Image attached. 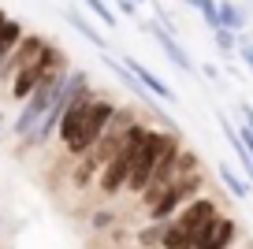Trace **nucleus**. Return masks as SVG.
Segmentation results:
<instances>
[{"label":"nucleus","instance_id":"7ed1b4c3","mask_svg":"<svg viewBox=\"0 0 253 249\" xmlns=\"http://www.w3.org/2000/svg\"><path fill=\"white\" fill-rule=\"evenodd\" d=\"M116 108H119V104L112 101V97H101V93H97V101L89 104L86 123H82V134L71 141V145H67V153H71V156H86L89 149L101 141V134L108 130V123H112V116H116Z\"/></svg>","mask_w":253,"mask_h":249},{"label":"nucleus","instance_id":"0eeeda50","mask_svg":"<svg viewBox=\"0 0 253 249\" xmlns=\"http://www.w3.org/2000/svg\"><path fill=\"white\" fill-rule=\"evenodd\" d=\"M93 101H97V93L89 89V93H82L79 101L71 104V108L63 112V119H60V130H56V134H60V141H63V149H67V145H71V141L82 134V123H86V116H89V104H93Z\"/></svg>","mask_w":253,"mask_h":249},{"label":"nucleus","instance_id":"393cba45","mask_svg":"<svg viewBox=\"0 0 253 249\" xmlns=\"http://www.w3.org/2000/svg\"><path fill=\"white\" fill-rule=\"evenodd\" d=\"M0 130H4V116H0Z\"/></svg>","mask_w":253,"mask_h":249},{"label":"nucleus","instance_id":"4468645a","mask_svg":"<svg viewBox=\"0 0 253 249\" xmlns=\"http://www.w3.org/2000/svg\"><path fill=\"white\" fill-rule=\"evenodd\" d=\"M82 4H86V8H89V15H97L104 26H116V23H119V15L108 8V0H82Z\"/></svg>","mask_w":253,"mask_h":249},{"label":"nucleus","instance_id":"f03ea898","mask_svg":"<svg viewBox=\"0 0 253 249\" xmlns=\"http://www.w3.org/2000/svg\"><path fill=\"white\" fill-rule=\"evenodd\" d=\"M63 75H67V71H56V75H48L45 82H41V86H38V89L30 93V101L23 104L19 119L11 123V134H15L19 141L34 138V134H38V126L45 123L48 108H52V97H56V89H60V82H63Z\"/></svg>","mask_w":253,"mask_h":249},{"label":"nucleus","instance_id":"f3484780","mask_svg":"<svg viewBox=\"0 0 253 249\" xmlns=\"http://www.w3.org/2000/svg\"><path fill=\"white\" fill-rule=\"evenodd\" d=\"M238 56H242L246 71H250V75H253V41H242V45H238Z\"/></svg>","mask_w":253,"mask_h":249},{"label":"nucleus","instance_id":"2eb2a0df","mask_svg":"<svg viewBox=\"0 0 253 249\" xmlns=\"http://www.w3.org/2000/svg\"><path fill=\"white\" fill-rule=\"evenodd\" d=\"M212 41H216V48H220V56H231L238 48V34H231V30H212Z\"/></svg>","mask_w":253,"mask_h":249},{"label":"nucleus","instance_id":"20e7f679","mask_svg":"<svg viewBox=\"0 0 253 249\" xmlns=\"http://www.w3.org/2000/svg\"><path fill=\"white\" fill-rule=\"evenodd\" d=\"M201 186H205V175H201V171H194V175H186V179L171 182V186L164 190V197L149 208V219H175L190 201H194V197H201Z\"/></svg>","mask_w":253,"mask_h":249},{"label":"nucleus","instance_id":"dca6fc26","mask_svg":"<svg viewBox=\"0 0 253 249\" xmlns=\"http://www.w3.org/2000/svg\"><path fill=\"white\" fill-rule=\"evenodd\" d=\"M89 223H93V231H108V227L116 223V212H112V208H101V212H93V219H89Z\"/></svg>","mask_w":253,"mask_h":249},{"label":"nucleus","instance_id":"423d86ee","mask_svg":"<svg viewBox=\"0 0 253 249\" xmlns=\"http://www.w3.org/2000/svg\"><path fill=\"white\" fill-rule=\"evenodd\" d=\"M119 63H123V67L130 71V75H134L138 82H142V86H145V93H149V97H157V101H175V89L168 86V82L157 75V71H149V67H145V63L138 60V56L123 52V56H119Z\"/></svg>","mask_w":253,"mask_h":249},{"label":"nucleus","instance_id":"1a4fd4ad","mask_svg":"<svg viewBox=\"0 0 253 249\" xmlns=\"http://www.w3.org/2000/svg\"><path fill=\"white\" fill-rule=\"evenodd\" d=\"M216 19H220L223 30L238 34L250 26V8L246 4H235V0H216Z\"/></svg>","mask_w":253,"mask_h":249},{"label":"nucleus","instance_id":"6ab92c4d","mask_svg":"<svg viewBox=\"0 0 253 249\" xmlns=\"http://www.w3.org/2000/svg\"><path fill=\"white\" fill-rule=\"evenodd\" d=\"M238 119H242V123H246V126L253 130V104H246V101L238 104Z\"/></svg>","mask_w":253,"mask_h":249},{"label":"nucleus","instance_id":"bb28decb","mask_svg":"<svg viewBox=\"0 0 253 249\" xmlns=\"http://www.w3.org/2000/svg\"><path fill=\"white\" fill-rule=\"evenodd\" d=\"M246 4H253V0H246Z\"/></svg>","mask_w":253,"mask_h":249},{"label":"nucleus","instance_id":"39448f33","mask_svg":"<svg viewBox=\"0 0 253 249\" xmlns=\"http://www.w3.org/2000/svg\"><path fill=\"white\" fill-rule=\"evenodd\" d=\"M45 45H48V41L41 38V34H26V38L19 41V48H15V52H11L4 63H0V82H8V78H15L23 67L38 63V60H41V52H45Z\"/></svg>","mask_w":253,"mask_h":249},{"label":"nucleus","instance_id":"a211bd4d","mask_svg":"<svg viewBox=\"0 0 253 249\" xmlns=\"http://www.w3.org/2000/svg\"><path fill=\"white\" fill-rule=\"evenodd\" d=\"M182 4H186L190 11H201V15H205L209 8H216V0H182Z\"/></svg>","mask_w":253,"mask_h":249},{"label":"nucleus","instance_id":"9d476101","mask_svg":"<svg viewBox=\"0 0 253 249\" xmlns=\"http://www.w3.org/2000/svg\"><path fill=\"white\" fill-rule=\"evenodd\" d=\"M63 15H67V26H71V30H79L82 38L89 41V45H97V52H104V48H108L104 34H101V30H97V26H93V23L86 19V11H79V8H67Z\"/></svg>","mask_w":253,"mask_h":249},{"label":"nucleus","instance_id":"6e6552de","mask_svg":"<svg viewBox=\"0 0 253 249\" xmlns=\"http://www.w3.org/2000/svg\"><path fill=\"white\" fill-rule=\"evenodd\" d=\"M149 34L157 38V45H160V52L171 60V67L175 71H182V75H194V60H190V52L175 41V34L171 30H164L160 23H149Z\"/></svg>","mask_w":253,"mask_h":249},{"label":"nucleus","instance_id":"412c9836","mask_svg":"<svg viewBox=\"0 0 253 249\" xmlns=\"http://www.w3.org/2000/svg\"><path fill=\"white\" fill-rule=\"evenodd\" d=\"M116 11H123V15H134L138 4H134V0H116Z\"/></svg>","mask_w":253,"mask_h":249},{"label":"nucleus","instance_id":"f257e3e1","mask_svg":"<svg viewBox=\"0 0 253 249\" xmlns=\"http://www.w3.org/2000/svg\"><path fill=\"white\" fill-rule=\"evenodd\" d=\"M149 130H153V126L138 119V123L126 130V141L116 149V156L101 167V175H97V190H101L104 197H116L119 190H126L130 167H134V156H138V149H142V141H145V134H149Z\"/></svg>","mask_w":253,"mask_h":249},{"label":"nucleus","instance_id":"b1692460","mask_svg":"<svg viewBox=\"0 0 253 249\" xmlns=\"http://www.w3.org/2000/svg\"><path fill=\"white\" fill-rule=\"evenodd\" d=\"M4 23H8V15H4V8H0V26H4Z\"/></svg>","mask_w":253,"mask_h":249},{"label":"nucleus","instance_id":"f8f14e48","mask_svg":"<svg viewBox=\"0 0 253 249\" xmlns=\"http://www.w3.org/2000/svg\"><path fill=\"white\" fill-rule=\"evenodd\" d=\"M168 231H171V219H149V227L138 231V246L142 249H160L164 238H168Z\"/></svg>","mask_w":253,"mask_h":249},{"label":"nucleus","instance_id":"4be33fe9","mask_svg":"<svg viewBox=\"0 0 253 249\" xmlns=\"http://www.w3.org/2000/svg\"><path fill=\"white\" fill-rule=\"evenodd\" d=\"M201 71H205V78H212V82H216V78H220V67H216V63H205V67H201Z\"/></svg>","mask_w":253,"mask_h":249},{"label":"nucleus","instance_id":"ddd939ff","mask_svg":"<svg viewBox=\"0 0 253 249\" xmlns=\"http://www.w3.org/2000/svg\"><path fill=\"white\" fill-rule=\"evenodd\" d=\"M216 175H220V182H223V186L231 190V197H238V201L253 194V186H250V182H246V179H238V175L231 171L227 164H220V167H216Z\"/></svg>","mask_w":253,"mask_h":249},{"label":"nucleus","instance_id":"5701e85b","mask_svg":"<svg viewBox=\"0 0 253 249\" xmlns=\"http://www.w3.org/2000/svg\"><path fill=\"white\" fill-rule=\"evenodd\" d=\"M242 171H246V182H250V186H253V160H250V164H246Z\"/></svg>","mask_w":253,"mask_h":249},{"label":"nucleus","instance_id":"9b49d317","mask_svg":"<svg viewBox=\"0 0 253 249\" xmlns=\"http://www.w3.org/2000/svg\"><path fill=\"white\" fill-rule=\"evenodd\" d=\"M23 38H26V26L19 23V19H8V23L0 26V63L8 60L11 52H15V48H19V41H23Z\"/></svg>","mask_w":253,"mask_h":249},{"label":"nucleus","instance_id":"a878e982","mask_svg":"<svg viewBox=\"0 0 253 249\" xmlns=\"http://www.w3.org/2000/svg\"><path fill=\"white\" fill-rule=\"evenodd\" d=\"M134 4H145V0H134Z\"/></svg>","mask_w":253,"mask_h":249},{"label":"nucleus","instance_id":"aec40b11","mask_svg":"<svg viewBox=\"0 0 253 249\" xmlns=\"http://www.w3.org/2000/svg\"><path fill=\"white\" fill-rule=\"evenodd\" d=\"M201 19H205V26H209V34H212V30H220V19H216V8H209V11H205V15H201Z\"/></svg>","mask_w":253,"mask_h":249}]
</instances>
